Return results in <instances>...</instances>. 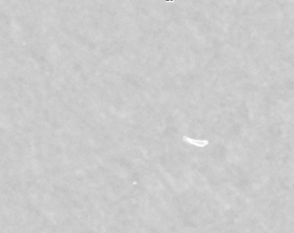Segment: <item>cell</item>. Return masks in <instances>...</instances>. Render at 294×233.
I'll use <instances>...</instances> for the list:
<instances>
[{
    "label": "cell",
    "mask_w": 294,
    "mask_h": 233,
    "mask_svg": "<svg viewBox=\"0 0 294 233\" xmlns=\"http://www.w3.org/2000/svg\"><path fill=\"white\" fill-rule=\"evenodd\" d=\"M184 139L186 141H188L189 143H191V144L196 146H199V147H205V146L209 145L208 140H192V139H189V138H186V137H184Z\"/></svg>",
    "instance_id": "obj_1"
},
{
    "label": "cell",
    "mask_w": 294,
    "mask_h": 233,
    "mask_svg": "<svg viewBox=\"0 0 294 233\" xmlns=\"http://www.w3.org/2000/svg\"><path fill=\"white\" fill-rule=\"evenodd\" d=\"M174 0H166V2H174Z\"/></svg>",
    "instance_id": "obj_2"
}]
</instances>
